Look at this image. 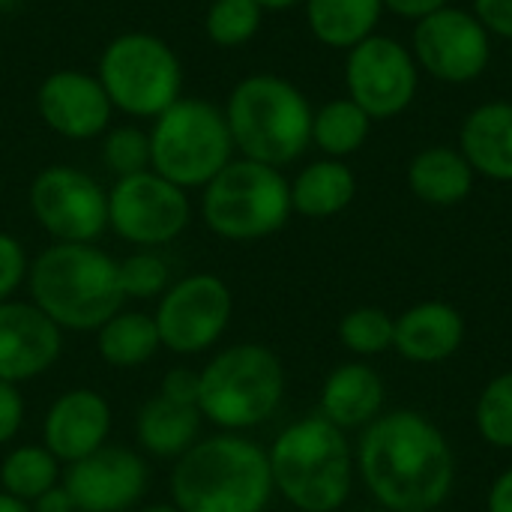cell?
Instances as JSON below:
<instances>
[{"mask_svg": "<svg viewBox=\"0 0 512 512\" xmlns=\"http://www.w3.org/2000/svg\"><path fill=\"white\" fill-rule=\"evenodd\" d=\"M0 512H33V507L27 501H21V498L0 489Z\"/></svg>", "mask_w": 512, "mask_h": 512, "instance_id": "cell-41", "label": "cell"}, {"mask_svg": "<svg viewBox=\"0 0 512 512\" xmlns=\"http://www.w3.org/2000/svg\"><path fill=\"white\" fill-rule=\"evenodd\" d=\"M291 207V183L279 168L252 159H231L207 186L201 216L207 228L234 243L264 240L285 228Z\"/></svg>", "mask_w": 512, "mask_h": 512, "instance_id": "cell-7", "label": "cell"}, {"mask_svg": "<svg viewBox=\"0 0 512 512\" xmlns=\"http://www.w3.org/2000/svg\"><path fill=\"white\" fill-rule=\"evenodd\" d=\"M63 351V330L33 303H0V381L24 384L45 375Z\"/></svg>", "mask_w": 512, "mask_h": 512, "instance_id": "cell-16", "label": "cell"}, {"mask_svg": "<svg viewBox=\"0 0 512 512\" xmlns=\"http://www.w3.org/2000/svg\"><path fill=\"white\" fill-rule=\"evenodd\" d=\"M111 435V405L102 393L90 387H75L60 393L42 420V447L60 462L72 465L99 447Z\"/></svg>", "mask_w": 512, "mask_h": 512, "instance_id": "cell-17", "label": "cell"}, {"mask_svg": "<svg viewBox=\"0 0 512 512\" xmlns=\"http://www.w3.org/2000/svg\"><path fill=\"white\" fill-rule=\"evenodd\" d=\"M24 417H27L24 393L18 390V384L0 381V447H6L9 441L18 438Z\"/></svg>", "mask_w": 512, "mask_h": 512, "instance_id": "cell-35", "label": "cell"}, {"mask_svg": "<svg viewBox=\"0 0 512 512\" xmlns=\"http://www.w3.org/2000/svg\"><path fill=\"white\" fill-rule=\"evenodd\" d=\"M459 150L474 174L512 183V102L477 105L462 120Z\"/></svg>", "mask_w": 512, "mask_h": 512, "instance_id": "cell-19", "label": "cell"}, {"mask_svg": "<svg viewBox=\"0 0 512 512\" xmlns=\"http://www.w3.org/2000/svg\"><path fill=\"white\" fill-rule=\"evenodd\" d=\"M477 429L492 447L512 450V372L498 375L477 402Z\"/></svg>", "mask_w": 512, "mask_h": 512, "instance_id": "cell-31", "label": "cell"}, {"mask_svg": "<svg viewBox=\"0 0 512 512\" xmlns=\"http://www.w3.org/2000/svg\"><path fill=\"white\" fill-rule=\"evenodd\" d=\"M273 489L300 512H336L351 495V450L330 420L291 423L267 450Z\"/></svg>", "mask_w": 512, "mask_h": 512, "instance_id": "cell-4", "label": "cell"}, {"mask_svg": "<svg viewBox=\"0 0 512 512\" xmlns=\"http://www.w3.org/2000/svg\"><path fill=\"white\" fill-rule=\"evenodd\" d=\"M201 423L204 417L198 408L153 396L135 414V441L144 453L177 462L198 441Z\"/></svg>", "mask_w": 512, "mask_h": 512, "instance_id": "cell-22", "label": "cell"}, {"mask_svg": "<svg viewBox=\"0 0 512 512\" xmlns=\"http://www.w3.org/2000/svg\"><path fill=\"white\" fill-rule=\"evenodd\" d=\"M231 315V288L213 273H192L168 285L156 303L153 321L162 348L180 357H195L210 351L225 336Z\"/></svg>", "mask_w": 512, "mask_h": 512, "instance_id": "cell-10", "label": "cell"}, {"mask_svg": "<svg viewBox=\"0 0 512 512\" xmlns=\"http://www.w3.org/2000/svg\"><path fill=\"white\" fill-rule=\"evenodd\" d=\"M162 348L153 315L120 309L111 321L96 330V351L114 369H138Z\"/></svg>", "mask_w": 512, "mask_h": 512, "instance_id": "cell-26", "label": "cell"}, {"mask_svg": "<svg viewBox=\"0 0 512 512\" xmlns=\"http://www.w3.org/2000/svg\"><path fill=\"white\" fill-rule=\"evenodd\" d=\"M234 153L225 114L204 99H177L150 132V168L180 189L207 186Z\"/></svg>", "mask_w": 512, "mask_h": 512, "instance_id": "cell-8", "label": "cell"}, {"mask_svg": "<svg viewBox=\"0 0 512 512\" xmlns=\"http://www.w3.org/2000/svg\"><path fill=\"white\" fill-rule=\"evenodd\" d=\"M312 105L279 75L243 78L225 108L234 147L243 159L282 168L312 144Z\"/></svg>", "mask_w": 512, "mask_h": 512, "instance_id": "cell-5", "label": "cell"}, {"mask_svg": "<svg viewBox=\"0 0 512 512\" xmlns=\"http://www.w3.org/2000/svg\"><path fill=\"white\" fill-rule=\"evenodd\" d=\"M261 9H291V6H300L306 0H255Z\"/></svg>", "mask_w": 512, "mask_h": 512, "instance_id": "cell-42", "label": "cell"}, {"mask_svg": "<svg viewBox=\"0 0 512 512\" xmlns=\"http://www.w3.org/2000/svg\"><path fill=\"white\" fill-rule=\"evenodd\" d=\"M192 207L186 189L159 177L153 168L120 177L108 192V225L132 246L153 249L180 237Z\"/></svg>", "mask_w": 512, "mask_h": 512, "instance_id": "cell-11", "label": "cell"}, {"mask_svg": "<svg viewBox=\"0 0 512 512\" xmlns=\"http://www.w3.org/2000/svg\"><path fill=\"white\" fill-rule=\"evenodd\" d=\"M339 339L348 351L360 357H375L393 348L396 342V321L375 306H363L348 312L339 321Z\"/></svg>", "mask_w": 512, "mask_h": 512, "instance_id": "cell-29", "label": "cell"}, {"mask_svg": "<svg viewBox=\"0 0 512 512\" xmlns=\"http://www.w3.org/2000/svg\"><path fill=\"white\" fill-rule=\"evenodd\" d=\"M117 273H120V288L126 300H153V297H162L171 285L168 261L147 249L117 261Z\"/></svg>", "mask_w": 512, "mask_h": 512, "instance_id": "cell-32", "label": "cell"}, {"mask_svg": "<svg viewBox=\"0 0 512 512\" xmlns=\"http://www.w3.org/2000/svg\"><path fill=\"white\" fill-rule=\"evenodd\" d=\"M111 99L99 78L75 72V69H60L48 75L39 87V114L42 120L75 141L96 138L111 117Z\"/></svg>", "mask_w": 512, "mask_h": 512, "instance_id": "cell-18", "label": "cell"}, {"mask_svg": "<svg viewBox=\"0 0 512 512\" xmlns=\"http://www.w3.org/2000/svg\"><path fill=\"white\" fill-rule=\"evenodd\" d=\"M465 339L462 315L447 303H420L396 321L393 348L411 363H441Z\"/></svg>", "mask_w": 512, "mask_h": 512, "instance_id": "cell-20", "label": "cell"}, {"mask_svg": "<svg viewBox=\"0 0 512 512\" xmlns=\"http://www.w3.org/2000/svg\"><path fill=\"white\" fill-rule=\"evenodd\" d=\"M261 12L255 0H213L207 9V36L222 48H237L258 33Z\"/></svg>", "mask_w": 512, "mask_h": 512, "instance_id": "cell-30", "label": "cell"}, {"mask_svg": "<svg viewBox=\"0 0 512 512\" xmlns=\"http://www.w3.org/2000/svg\"><path fill=\"white\" fill-rule=\"evenodd\" d=\"M159 396H165L177 405L198 408V369H186V366L171 369L159 384Z\"/></svg>", "mask_w": 512, "mask_h": 512, "instance_id": "cell-36", "label": "cell"}, {"mask_svg": "<svg viewBox=\"0 0 512 512\" xmlns=\"http://www.w3.org/2000/svg\"><path fill=\"white\" fill-rule=\"evenodd\" d=\"M27 288L63 333H96L126 303L117 261L93 243H54L39 252Z\"/></svg>", "mask_w": 512, "mask_h": 512, "instance_id": "cell-3", "label": "cell"}, {"mask_svg": "<svg viewBox=\"0 0 512 512\" xmlns=\"http://www.w3.org/2000/svg\"><path fill=\"white\" fill-rule=\"evenodd\" d=\"M348 99L372 120H393L411 108L420 84V66L399 39L372 33L348 51L345 60Z\"/></svg>", "mask_w": 512, "mask_h": 512, "instance_id": "cell-12", "label": "cell"}, {"mask_svg": "<svg viewBox=\"0 0 512 512\" xmlns=\"http://www.w3.org/2000/svg\"><path fill=\"white\" fill-rule=\"evenodd\" d=\"M357 195V177L342 159H321L306 165L291 183V207L309 219H330L342 213Z\"/></svg>", "mask_w": 512, "mask_h": 512, "instance_id": "cell-24", "label": "cell"}, {"mask_svg": "<svg viewBox=\"0 0 512 512\" xmlns=\"http://www.w3.org/2000/svg\"><path fill=\"white\" fill-rule=\"evenodd\" d=\"M471 12L492 36L512 39V0H474Z\"/></svg>", "mask_w": 512, "mask_h": 512, "instance_id": "cell-37", "label": "cell"}, {"mask_svg": "<svg viewBox=\"0 0 512 512\" xmlns=\"http://www.w3.org/2000/svg\"><path fill=\"white\" fill-rule=\"evenodd\" d=\"M60 483V462L42 444H21L9 450L0 462L3 492L33 504L51 486Z\"/></svg>", "mask_w": 512, "mask_h": 512, "instance_id": "cell-28", "label": "cell"}, {"mask_svg": "<svg viewBox=\"0 0 512 512\" xmlns=\"http://www.w3.org/2000/svg\"><path fill=\"white\" fill-rule=\"evenodd\" d=\"M273 492L267 450L240 432L198 438L171 468L180 512H264Z\"/></svg>", "mask_w": 512, "mask_h": 512, "instance_id": "cell-2", "label": "cell"}, {"mask_svg": "<svg viewBox=\"0 0 512 512\" xmlns=\"http://www.w3.org/2000/svg\"><path fill=\"white\" fill-rule=\"evenodd\" d=\"M360 474L384 510L432 512L453 489L456 462L432 420L414 411H393L372 420L363 432Z\"/></svg>", "mask_w": 512, "mask_h": 512, "instance_id": "cell-1", "label": "cell"}, {"mask_svg": "<svg viewBox=\"0 0 512 512\" xmlns=\"http://www.w3.org/2000/svg\"><path fill=\"white\" fill-rule=\"evenodd\" d=\"M444 6H450V0H384V9H390L393 15L408 18V21H420Z\"/></svg>", "mask_w": 512, "mask_h": 512, "instance_id": "cell-38", "label": "cell"}, {"mask_svg": "<svg viewBox=\"0 0 512 512\" xmlns=\"http://www.w3.org/2000/svg\"><path fill=\"white\" fill-rule=\"evenodd\" d=\"M384 408V384L375 369L363 363H345L339 366L321 390V417L333 426L360 429L378 420Z\"/></svg>", "mask_w": 512, "mask_h": 512, "instance_id": "cell-21", "label": "cell"}, {"mask_svg": "<svg viewBox=\"0 0 512 512\" xmlns=\"http://www.w3.org/2000/svg\"><path fill=\"white\" fill-rule=\"evenodd\" d=\"M372 117L354 99H333L312 114V141L330 156L342 159L357 153L372 132Z\"/></svg>", "mask_w": 512, "mask_h": 512, "instance_id": "cell-27", "label": "cell"}, {"mask_svg": "<svg viewBox=\"0 0 512 512\" xmlns=\"http://www.w3.org/2000/svg\"><path fill=\"white\" fill-rule=\"evenodd\" d=\"M30 210L54 243H96L108 228V195L69 165H51L30 186Z\"/></svg>", "mask_w": 512, "mask_h": 512, "instance_id": "cell-14", "label": "cell"}, {"mask_svg": "<svg viewBox=\"0 0 512 512\" xmlns=\"http://www.w3.org/2000/svg\"><path fill=\"white\" fill-rule=\"evenodd\" d=\"M141 512H180L174 504H150V507H144Z\"/></svg>", "mask_w": 512, "mask_h": 512, "instance_id": "cell-43", "label": "cell"}, {"mask_svg": "<svg viewBox=\"0 0 512 512\" xmlns=\"http://www.w3.org/2000/svg\"><path fill=\"white\" fill-rule=\"evenodd\" d=\"M147 465L129 447H99L96 453L66 465L63 489L75 512H126L147 495Z\"/></svg>", "mask_w": 512, "mask_h": 512, "instance_id": "cell-15", "label": "cell"}, {"mask_svg": "<svg viewBox=\"0 0 512 512\" xmlns=\"http://www.w3.org/2000/svg\"><path fill=\"white\" fill-rule=\"evenodd\" d=\"M102 156H105V165L117 174V180L141 174L150 168V135H144L141 129H132V126L114 129L105 138Z\"/></svg>", "mask_w": 512, "mask_h": 512, "instance_id": "cell-33", "label": "cell"}, {"mask_svg": "<svg viewBox=\"0 0 512 512\" xmlns=\"http://www.w3.org/2000/svg\"><path fill=\"white\" fill-rule=\"evenodd\" d=\"M384 0H306V18L318 42L351 51L381 21Z\"/></svg>", "mask_w": 512, "mask_h": 512, "instance_id": "cell-25", "label": "cell"}, {"mask_svg": "<svg viewBox=\"0 0 512 512\" xmlns=\"http://www.w3.org/2000/svg\"><path fill=\"white\" fill-rule=\"evenodd\" d=\"M411 54L426 75L444 84H468L477 81L492 60V33L474 12L450 3L417 21Z\"/></svg>", "mask_w": 512, "mask_h": 512, "instance_id": "cell-13", "label": "cell"}, {"mask_svg": "<svg viewBox=\"0 0 512 512\" xmlns=\"http://www.w3.org/2000/svg\"><path fill=\"white\" fill-rule=\"evenodd\" d=\"M474 168L459 147H426L408 165V189L432 207H456L474 189Z\"/></svg>", "mask_w": 512, "mask_h": 512, "instance_id": "cell-23", "label": "cell"}, {"mask_svg": "<svg viewBox=\"0 0 512 512\" xmlns=\"http://www.w3.org/2000/svg\"><path fill=\"white\" fill-rule=\"evenodd\" d=\"M27 270L30 264L24 246L12 234L0 231V303L15 297V291L27 282Z\"/></svg>", "mask_w": 512, "mask_h": 512, "instance_id": "cell-34", "label": "cell"}, {"mask_svg": "<svg viewBox=\"0 0 512 512\" xmlns=\"http://www.w3.org/2000/svg\"><path fill=\"white\" fill-rule=\"evenodd\" d=\"M489 512H512V468L495 480L489 492Z\"/></svg>", "mask_w": 512, "mask_h": 512, "instance_id": "cell-40", "label": "cell"}, {"mask_svg": "<svg viewBox=\"0 0 512 512\" xmlns=\"http://www.w3.org/2000/svg\"><path fill=\"white\" fill-rule=\"evenodd\" d=\"M285 396L282 360L258 342L222 348L198 369V411L222 432H243L267 423Z\"/></svg>", "mask_w": 512, "mask_h": 512, "instance_id": "cell-6", "label": "cell"}, {"mask_svg": "<svg viewBox=\"0 0 512 512\" xmlns=\"http://www.w3.org/2000/svg\"><path fill=\"white\" fill-rule=\"evenodd\" d=\"M30 507H33V512H75V504H72L69 492L60 483L51 486L45 495H39Z\"/></svg>", "mask_w": 512, "mask_h": 512, "instance_id": "cell-39", "label": "cell"}, {"mask_svg": "<svg viewBox=\"0 0 512 512\" xmlns=\"http://www.w3.org/2000/svg\"><path fill=\"white\" fill-rule=\"evenodd\" d=\"M21 0H0V12H9V9H15Z\"/></svg>", "mask_w": 512, "mask_h": 512, "instance_id": "cell-44", "label": "cell"}, {"mask_svg": "<svg viewBox=\"0 0 512 512\" xmlns=\"http://www.w3.org/2000/svg\"><path fill=\"white\" fill-rule=\"evenodd\" d=\"M99 84L114 108L132 117H159L180 99V60L150 33L117 36L99 63Z\"/></svg>", "mask_w": 512, "mask_h": 512, "instance_id": "cell-9", "label": "cell"}]
</instances>
